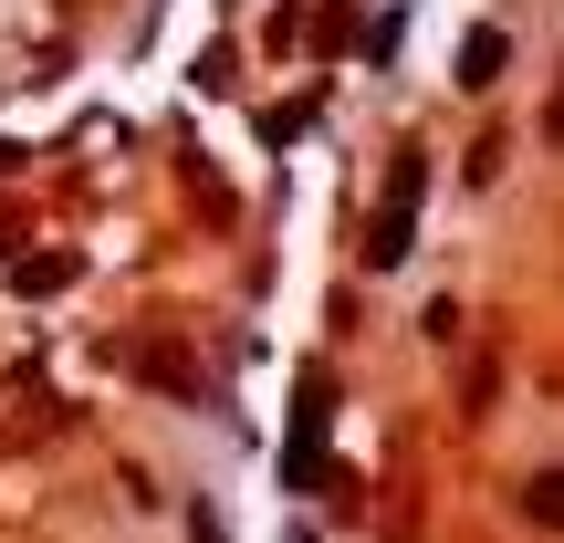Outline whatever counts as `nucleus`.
<instances>
[{"label":"nucleus","mask_w":564,"mask_h":543,"mask_svg":"<svg viewBox=\"0 0 564 543\" xmlns=\"http://www.w3.org/2000/svg\"><path fill=\"white\" fill-rule=\"evenodd\" d=\"M137 377H158L167 398H188V408H199V366H188V356H178L167 335H147V345H137Z\"/></svg>","instance_id":"f257e3e1"},{"label":"nucleus","mask_w":564,"mask_h":543,"mask_svg":"<svg viewBox=\"0 0 564 543\" xmlns=\"http://www.w3.org/2000/svg\"><path fill=\"white\" fill-rule=\"evenodd\" d=\"M523 512H533V523H554V533H564V470H533V481H523Z\"/></svg>","instance_id":"f03ea898"},{"label":"nucleus","mask_w":564,"mask_h":543,"mask_svg":"<svg viewBox=\"0 0 564 543\" xmlns=\"http://www.w3.org/2000/svg\"><path fill=\"white\" fill-rule=\"evenodd\" d=\"M491 74H502V32H470L460 42V84H491Z\"/></svg>","instance_id":"7ed1b4c3"}]
</instances>
